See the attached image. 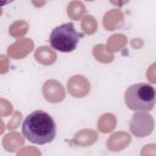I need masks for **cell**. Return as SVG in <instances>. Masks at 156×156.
Listing matches in <instances>:
<instances>
[{
    "mask_svg": "<svg viewBox=\"0 0 156 156\" xmlns=\"http://www.w3.org/2000/svg\"><path fill=\"white\" fill-rule=\"evenodd\" d=\"M22 134L33 144H49L56 136L55 121L48 112L43 110L33 111L24 118L22 123Z\"/></svg>",
    "mask_w": 156,
    "mask_h": 156,
    "instance_id": "6da1fadb",
    "label": "cell"
},
{
    "mask_svg": "<svg viewBox=\"0 0 156 156\" xmlns=\"http://www.w3.org/2000/svg\"><path fill=\"white\" fill-rule=\"evenodd\" d=\"M124 102L129 110L136 112L150 111L156 104V90L146 83L133 84L126 90Z\"/></svg>",
    "mask_w": 156,
    "mask_h": 156,
    "instance_id": "7a4b0ae2",
    "label": "cell"
},
{
    "mask_svg": "<svg viewBox=\"0 0 156 156\" xmlns=\"http://www.w3.org/2000/svg\"><path fill=\"white\" fill-rule=\"evenodd\" d=\"M82 37L83 33L78 32L72 22H68L54 28L51 30L49 41L55 50L61 52H71L77 48Z\"/></svg>",
    "mask_w": 156,
    "mask_h": 156,
    "instance_id": "3957f363",
    "label": "cell"
},
{
    "mask_svg": "<svg viewBox=\"0 0 156 156\" xmlns=\"http://www.w3.org/2000/svg\"><path fill=\"white\" fill-rule=\"evenodd\" d=\"M12 1H15V0H1V6H5V5H7Z\"/></svg>",
    "mask_w": 156,
    "mask_h": 156,
    "instance_id": "277c9868",
    "label": "cell"
}]
</instances>
